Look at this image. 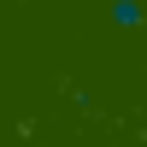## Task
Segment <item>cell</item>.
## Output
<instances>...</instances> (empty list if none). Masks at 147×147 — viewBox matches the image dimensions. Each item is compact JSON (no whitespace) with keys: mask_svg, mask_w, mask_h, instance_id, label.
<instances>
[{"mask_svg":"<svg viewBox=\"0 0 147 147\" xmlns=\"http://www.w3.org/2000/svg\"><path fill=\"white\" fill-rule=\"evenodd\" d=\"M141 24H147L141 0H112V30H141Z\"/></svg>","mask_w":147,"mask_h":147,"instance_id":"6da1fadb","label":"cell"}]
</instances>
